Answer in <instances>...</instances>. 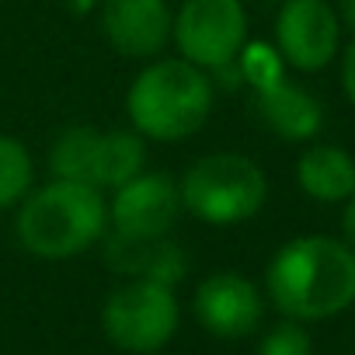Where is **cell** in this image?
I'll list each match as a JSON object with an SVG mask.
<instances>
[{
    "label": "cell",
    "instance_id": "8992f818",
    "mask_svg": "<svg viewBox=\"0 0 355 355\" xmlns=\"http://www.w3.org/2000/svg\"><path fill=\"white\" fill-rule=\"evenodd\" d=\"M182 324L174 286L153 279H125L105 296L101 306V331L105 338L129 355H153L160 352Z\"/></svg>",
    "mask_w": 355,
    "mask_h": 355
},
{
    "label": "cell",
    "instance_id": "d6986e66",
    "mask_svg": "<svg viewBox=\"0 0 355 355\" xmlns=\"http://www.w3.org/2000/svg\"><path fill=\"white\" fill-rule=\"evenodd\" d=\"M341 206H345V213H341V241L355 251V196L345 199Z\"/></svg>",
    "mask_w": 355,
    "mask_h": 355
},
{
    "label": "cell",
    "instance_id": "3957f363",
    "mask_svg": "<svg viewBox=\"0 0 355 355\" xmlns=\"http://www.w3.org/2000/svg\"><path fill=\"white\" fill-rule=\"evenodd\" d=\"M15 237L18 244L46 261H67L108 234V199L105 192L67 182V178H49L46 185H32V192L15 206Z\"/></svg>",
    "mask_w": 355,
    "mask_h": 355
},
{
    "label": "cell",
    "instance_id": "e0dca14e",
    "mask_svg": "<svg viewBox=\"0 0 355 355\" xmlns=\"http://www.w3.org/2000/svg\"><path fill=\"white\" fill-rule=\"evenodd\" d=\"M258 355H313V341H310V334H306V327L300 320L286 317L282 324H275L261 338Z\"/></svg>",
    "mask_w": 355,
    "mask_h": 355
},
{
    "label": "cell",
    "instance_id": "4fadbf2b",
    "mask_svg": "<svg viewBox=\"0 0 355 355\" xmlns=\"http://www.w3.org/2000/svg\"><path fill=\"white\" fill-rule=\"evenodd\" d=\"M105 261L125 279H153L174 286L185 275V254L167 237H119L105 234Z\"/></svg>",
    "mask_w": 355,
    "mask_h": 355
},
{
    "label": "cell",
    "instance_id": "9c48e42d",
    "mask_svg": "<svg viewBox=\"0 0 355 355\" xmlns=\"http://www.w3.org/2000/svg\"><path fill=\"white\" fill-rule=\"evenodd\" d=\"M185 213L178 182L164 171H139L108 199V230L119 237H167Z\"/></svg>",
    "mask_w": 355,
    "mask_h": 355
},
{
    "label": "cell",
    "instance_id": "7a4b0ae2",
    "mask_svg": "<svg viewBox=\"0 0 355 355\" xmlns=\"http://www.w3.org/2000/svg\"><path fill=\"white\" fill-rule=\"evenodd\" d=\"M216 105V84L206 70L182 56H157L132 77L125 91L129 129L153 143H182L199 132Z\"/></svg>",
    "mask_w": 355,
    "mask_h": 355
},
{
    "label": "cell",
    "instance_id": "8fae6325",
    "mask_svg": "<svg viewBox=\"0 0 355 355\" xmlns=\"http://www.w3.org/2000/svg\"><path fill=\"white\" fill-rule=\"evenodd\" d=\"M196 320L213 338H248L265 313L261 289L241 272H213L196 289Z\"/></svg>",
    "mask_w": 355,
    "mask_h": 355
},
{
    "label": "cell",
    "instance_id": "ba28073f",
    "mask_svg": "<svg viewBox=\"0 0 355 355\" xmlns=\"http://www.w3.org/2000/svg\"><path fill=\"white\" fill-rule=\"evenodd\" d=\"M286 67L317 73L341 53V18L331 0H282L275 15V42Z\"/></svg>",
    "mask_w": 355,
    "mask_h": 355
},
{
    "label": "cell",
    "instance_id": "52a82bcc",
    "mask_svg": "<svg viewBox=\"0 0 355 355\" xmlns=\"http://www.w3.org/2000/svg\"><path fill=\"white\" fill-rule=\"evenodd\" d=\"M171 42L178 56L206 73L234 63L248 42L244 0H182L171 21Z\"/></svg>",
    "mask_w": 355,
    "mask_h": 355
},
{
    "label": "cell",
    "instance_id": "5bb4252c",
    "mask_svg": "<svg viewBox=\"0 0 355 355\" xmlns=\"http://www.w3.org/2000/svg\"><path fill=\"white\" fill-rule=\"evenodd\" d=\"M296 185L313 202L341 206L355 196V157L334 143H310L296 160Z\"/></svg>",
    "mask_w": 355,
    "mask_h": 355
},
{
    "label": "cell",
    "instance_id": "2e32d148",
    "mask_svg": "<svg viewBox=\"0 0 355 355\" xmlns=\"http://www.w3.org/2000/svg\"><path fill=\"white\" fill-rule=\"evenodd\" d=\"M237 67H241V80L254 91V87H265L279 77H286V63L279 56L275 46L268 42H244L241 56H237Z\"/></svg>",
    "mask_w": 355,
    "mask_h": 355
},
{
    "label": "cell",
    "instance_id": "ffe728a7",
    "mask_svg": "<svg viewBox=\"0 0 355 355\" xmlns=\"http://www.w3.org/2000/svg\"><path fill=\"white\" fill-rule=\"evenodd\" d=\"M338 18H341V28H348L355 35V0H338Z\"/></svg>",
    "mask_w": 355,
    "mask_h": 355
},
{
    "label": "cell",
    "instance_id": "5b68a950",
    "mask_svg": "<svg viewBox=\"0 0 355 355\" xmlns=\"http://www.w3.org/2000/svg\"><path fill=\"white\" fill-rule=\"evenodd\" d=\"M146 167V139L136 129L70 125L49 146L53 178L112 192Z\"/></svg>",
    "mask_w": 355,
    "mask_h": 355
},
{
    "label": "cell",
    "instance_id": "7c38bea8",
    "mask_svg": "<svg viewBox=\"0 0 355 355\" xmlns=\"http://www.w3.org/2000/svg\"><path fill=\"white\" fill-rule=\"evenodd\" d=\"M258 119L286 143H310L324 129V105L300 84L279 77L265 87H254Z\"/></svg>",
    "mask_w": 355,
    "mask_h": 355
},
{
    "label": "cell",
    "instance_id": "277c9868",
    "mask_svg": "<svg viewBox=\"0 0 355 355\" xmlns=\"http://www.w3.org/2000/svg\"><path fill=\"white\" fill-rule=\"evenodd\" d=\"M185 213L206 227H241L268 202V178L261 164L237 150L202 153L178 178Z\"/></svg>",
    "mask_w": 355,
    "mask_h": 355
},
{
    "label": "cell",
    "instance_id": "6da1fadb",
    "mask_svg": "<svg viewBox=\"0 0 355 355\" xmlns=\"http://www.w3.org/2000/svg\"><path fill=\"white\" fill-rule=\"evenodd\" d=\"M265 293L289 320L310 324L338 317L355 303V251L327 234L293 237L272 254Z\"/></svg>",
    "mask_w": 355,
    "mask_h": 355
},
{
    "label": "cell",
    "instance_id": "ac0fdd59",
    "mask_svg": "<svg viewBox=\"0 0 355 355\" xmlns=\"http://www.w3.org/2000/svg\"><path fill=\"white\" fill-rule=\"evenodd\" d=\"M341 91H345L348 105L355 108V35H352V42L341 53Z\"/></svg>",
    "mask_w": 355,
    "mask_h": 355
},
{
    "label": "cell",
    "instance_id": "30bf717a",
    "mask_svg": "<svg viewBox=\"0 0 355 355\" xmlns=\"http://www.w3.org/2000/svg\"><path fill=\"white\" fill-rule=\"evenodd\" d=\"M174 11L167 0H101L98 25L105 42L125 60H157L171 42Z\"/></svg>",
    "mask_w": 355,
    "mask_h": 355
},
{
    "label": "cell",
    "instance_id": "9a60e30c",
    "mask_svg": "<svg viewBox=\"0 0 355 355\" xmlns=\"http://www.w3.org/2000/svg\"><path fill=\"white\" fill-rule=\"evenodd\" d=\"M35 185V160L28 146L8 132H0V213L15 209Z\"/></svg>",
    "mask_w": 355,
    "mask_h": 355
}]
</instances>
